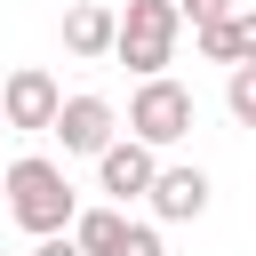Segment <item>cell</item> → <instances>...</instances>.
<instances>
[{"label": "cell", "instance_id": "1", "mask_svg": "<svg viewBox=\"0 0 256 256\" xmlns=\"http://www.w3.org/2000/svg\"><path fill=\"white\" fill-rule=\"evenodd\" d=\"M0 200H8V216H16L32 240H48V232H72V216H80V192H72V176H64L48 152H24V160H8V168H0Z\"/></svg>", "mask_w": 256, "mask_h": 256}, {"label": "cell", "instance_id": "2", "mask_svg": "<svg viewBox=\"0 0 256 256\" xmlns=\"http://www.w3.org/2000/svg\"><path fill=\"white\" fill-rule=\"evenodd\" d=\"M176 32H184L176 0H128V8H120V32H112V56H120L136 80H152V72L176 64Z\"/></svg>", "mask_w": 256, "mask_h": 256}, {"label": "cell", "instance_id": "3", "mask_svg": "<svg viewBox=\"0 0 256 256\" xmlns=\"http://www.w3.org/2000/svg\"><path fill=\"white\" fill-rule=\"evenodd\" d=\"M192 120H200L192 88H184V80H168V72H152V80H136V96H128V128H120V136H136V144L168 152V144H184V136H192Z\"/></svg>", "mask_w": 256, "mask_h": 256}, {"label": "cell", "instance_id": "4", "mask_svg": "<svg viewBox=\"0 0 256 256\" xmlns=\"http://www.w3.org/2000/svg\"><path fill=\"white\" fill-rule=\"evenodd\" d=\"M56 104H64V88H56V72H48V64H16V72L0 80V128H24V136H48Z\"/></svg>", "mask_w": 256, "mask_h": 256}, {"label": "cell", "instance_id": "5", "mask_svg": "<svg viewBox=\"0 0 256 256\" xmlns=\"http://www.w3.org/2000/svg\"><path fill=\"white\" fill-rule=\"evenodd\" d=\"M48 136H56L72 160H96V152L120 136V112H112L104 96H64V104H56V120H48Z\"/></svg>", "mask_w": 256, "mask_h": 256}, {"label": "cell", "instance_id": "6", "mask_svg": "<svg viewBox=\"0 0 256 256\" xmlns=\"http://www.w3.org/2000/svg\"><path fill=\"white\" fill-rule=\"evenodd\" d=\"M152 168H160V152H152V144L112 136V144L96 152V192H104L112 208H128V200H144V192H152Z\"/></svg>", "mask_w": 256, "mask_h": 256}, {"label": "cell", "instance_id": "7", "mask_svg": "<svg viewBox=\"0 0 256 256\" xmlns=\"http://www.w3.org/2000/svg\"><path fill=\"white\" fill-rule=\"evenodd\" d=\"M144 208H152V224H192V216H208V168H168V160H160Z\"/></svg>", "mask_w": 256, "mask_h": 256}, {"label": "cell", "instance_id": "8", "mask_svg": "<svg viewBox=\"0 0 256 256\" xmlns=\"http://www.w3.org/2000/svg\"><path fill=\"white\" fill-rule=\"evenodd\" d=\"M112 32H120V8H104V0H72L64 8V56L96 64V56H112Z\"/></svg>", "mask_w": 256, "mask_h": 256}, {"label": "cell", "instance_id": "9", "mask_svg": "<svg viewBox=\"0 0 256 256\" xmlns=\"http://www.w3.org/2000/svg\"><path fill=\"white\" fill-rule=\"evenodd\" d=\"M120 232H128V208H112V200H96V208H80V216H72L80 256H112V248H120Z\"/></svg>", "mask_w": 256, "mask_h": 256}, {"label": "cell", "instance_id": "10", "mask_svg": "<svg viewBox=\"0 0 256 256\" xmlns=\"http://www.w3.org/2000/svg\"><path fill=\"white\" fill-rule=\"evenodd\" d=\"M224 112H232L240 128H256V64H232V72H224Z\"/></svg>", "mask_w": 256, "mask_h": 256}, {"label": "cell", "instance_id": "11", "mask_svg": "<svg viewBox=\"0 0 256 256\" xmlns=\"http://www.w3.org/2000/svg\"><path fill=\"white\" fill-rule=\"evenodd\" d=\"M192 40H200V56H208V64H224V72L240 64V56H232V16H224V24H200Z\"/></svg>", "mask_w": 256, "mask_h": 256}, {"label": "cell", "instance_id": "12", "mask_svg": "<svg viewBox=\"0 0 256 256\" xmlns=\"http://www.w3.org/2000/svg\"><path fill=\"white\" fill-rule=\"evenodd\" d=\"M112 256H168V248H160V224H136V216H128V232H120Z\"/></svg>", "mask_w": 256, "mask_h": 256}, {"label": "cell", "instance_id": "13", "mask_svg": "<svg viewBox=\"0 0 256 256\" xmlns=\"http://www.w3.org/2000/svg\"><path fill=\"white\" fill-rule=\"evenodd\" d=\"M176 16L200 32V24H224V16H232V0H176Z\"/></svg>", "mask_w": 256, "mask_h": 256}, {"label": "cell", "instance_id": "14", "mask_svg": "<svg viewBox=\"0 0 256 256\" xmlns=\"http://www.w3.org/2000/svg\"><path fill=\"white\" fill-rule=\"evenodd\" d=\"M232 56L256 64V8H232Z\"/></svg>", "mask_w": 256, "mask_h": 256}, {"label": "cell", "instance_id": "15", "mask_svg": "<svg viewBox=\"0 0 256 256\" xmlns=\"http://www.w3.org/2000/svg\"><path fill=\"white\" fill-rule=\"evenodd\" d=\"M32 256H80V240L72 232H48V240H32Z\"/></svg>", "mask_w": 256, "mask_h": 256}]
</instances>
